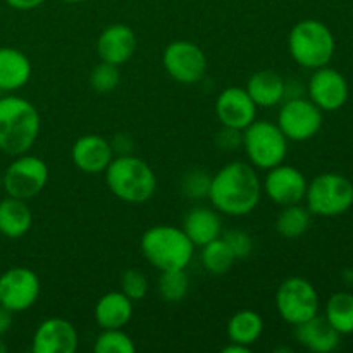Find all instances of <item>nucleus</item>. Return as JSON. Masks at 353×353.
Returning <instances> with one entry per match:
<instances>
[{
    "instance_id": "1",
    "label": "nucleus",
    "mask_w": 353,
    "mask_h": 353,
    "mask_svg": "<svg viewBox=\"0 0 353 353\" xmlns=\"http://www.w3.org/2000/svg\"><path fill=\"white\" fill-rule=\"evenodd\" d=\"M262 196V181L250 162L233 161L210 178L207 199L219 214L247 216L254 212Z\"/></svg>"
},
{
    "instance_id": "2",
    "label": "nucleus",
    "mask_w": 353,
    "mask_h": 353,
    "mask_svg": "<svg viewBox=\"0 0 353 353\" xmlns=\"http://www.w3.org/2000/svg\"><path fill=\"white\" fill-rule=\"evenodd\" d=\"M38 109L17 95L0 99V150L9 155L26 154L40 134Z\"/></svg>"
},
{
    "instance_id": "3",
    "label": "nucleus",
    "mask_w": 353,
    "mask_h": 353,
    "mask_svg": "<svg viewBox=\"0 0 353 353\" xmlns=\"http://www.w3.org/2000/svg\"><path fill=\"white\" fill-rule=\"evenodd\" d=\"M107 188L114 196L126 203H145L157 190V176L154 169L133 154L114 155L103 171Z\"/></svg>"
},
{
    "instance_id": "4",
    "label": "nucleus",
    "mask_w": 353,
    "mask_h": 353,
    "mask_svg": "<svg viewBox=\"0 0 353 353\" xmlns=\"http://www.w3.org/2000/svg\"><path fill=\"white\" fill-rule=\"evenodd\" d=\"M195 248L183 228L171 224L148 228L140 240L141 255L152 268L159 271L186 269L192 262Z\"/></svg>"
},
{
    "instance_id": "5",
    "label": "nucleus",
    "mask_w": 353,
    "mask_h": 353,
    "mask_svg": "<svg viewBox=\"0 0 353 353\" xmlns=\"http://www.w3.org/2000/svg\"><path fill=\"white\" fill-rule=\"evenodd\" d=\"M336 48L333 33L319 19H302L288 34V50L293 61L305 69H319L331 62Z\"/></svg>"
},
{
    "instance_id": "6",
    "label": "nucleus",
    "mask_w": 353,
    "mask_h": 353,
    "mask_svg": "<svg viewBox=\"0 0 353 353\" xmlns=\"http://www.w3.org/2000/svg\"><path fill=\"white\" fill-rule=\"evenodd\" d=\"M245 154L255 169H268L285 162L288 154V138L276 123L255 119L243 130Z\"/></svg>"
},
{
    "instance_id": "7",
    "label": "nucleus",
    "mask_w": 353,
    "mask_h": 353,
    "mask_svg": "<svg viewBox=\"0 0 353 353\" xmlns=\"http://www.w3.org/2000/svg\"><path fill=\"white\" fill-rule=\"evenodd\" d=\"M303 200L312 216H341L353 205V185L338 172H324L307 185Z\"/></svg>"
},
{
    "instance_id": "8",
    "label": "nucleus",
    "mask_w": 353,
    "mask_h": 353,
    "mask_svg": "<svg viewBox=\"0 0 353 353\" xmlns=\"http://www.w3.org/2000/svg\"><path fill=\"white\" fill-rule=\"evenodd\" d=\"M276 309L285 323L296 326L319 314V295L312 283L300 276H292L276 292Z\"/></svg>"
},
{
    "instance_id": "9",
    "label": "nucleus",
    "mask_w": 353,
    "mask_h": 353,
    "mask_svg": "<svg viewBox=\"0 0 353 353\" xmlns=\"http://www.w3.org/2000/svg\"><path fill=\"white\" fill-rule=\"evenodd\" d=\"M3 190L9 196L21 200H30L40 195L48 183V165L43 159L37 155H16L7 165L2 176Z\"/></svg>"
},
{
    "instance_id": "10",
    "label": "nucleus",
    "mask_w": 353,
    "mask_h": 353,
    "mask_svg": "<svg viewBox=\"0 0 353 353\" xmlns=\"http://www.w3.org/2000/svg\"><path fill=\"white\" fill-rule=\"evenodd\" d=\"M276 124L288 140L307 141L323 128V110L310 99L292 97L281 102Z\"/></svg>"
},
{
    "instance_id": "11",
    "label": "nucleus",
    "mask_w": 353,
    "mask_h": 353,
    "mask_svg": "<svg viewBox=\"0 0 353 353\" xmlns=\"http://www.w3.org/2000/svg\"><path fill=\"white\" fill-rule=\"evenodd\" d=\"M165 72L181 85H195L207 72V57L202 48L188 40H174L162 54Z\"/></svg>"
},
{
    "instance_id": "12",
    "label": "nucleus",
    "mask_w": 353,
    "mask_h": 353,
    "mask_svg": "<svg viewBox=\"0 0 353 353\" xmlns=\"http://www.w3.org/2000/svg\"><path fill=\"white\" fill-rule=\"evenodd\" d=\"M40 278L30 268H10L0 274V305L19 314L31 309L40 296Z\"/></svg>"
},
{
    "instance_id": "13",
    "label": "nucleus",
    "mask_w": 353,
    "mask_h": 353,
    "mask_svg": "<svg viewBox=\"0 0 353 353\" xmlns=\"http://www.w3.org/2000/svg\"><path fill=\"white\" fill-rule=\"evenodd\" d=\"M307 185L309 183L300 169L281 162V164L268 169V174L262 181V192L276 205L286 207L300 203L305 199Z\"/></svg>"
},
{
    "instance_id": "14",
    "label": "nucleus",
    "mask_w": 353,
    "mask_h": 353,
    "mask_svg": "<svg viewBox=\"0 0 353 353\" xmlns=\"http://www.w3.org/2000/svg\"><path fill=\"white\" fill-rule=\"evenodd\" d=\"M309 99L319 107L321 110L333 112V110L341 109L348 100V83L347 78L340 71L333 68L314 69V74L310 76L309 86Z\"/></svg>"
},
{
    "instance_id": "15",
    "label": "nucleus",
    "mask_w": 353,
    "mask_h": 353,
    "mask_svg": "<svg viewBox=\"0 0 353 353\" xmlns=\"http://www.w3.org/2000/svg\"><path fill=\"white\" fill-rule=\"evenodd\" d=\"M79 336L74 324L62 317H48L34 330L31 340L33 353H74Z\"/></svg>"
},
{
    "instance_id": "16",
    "label": "nucleus",
    "mask_w": 353,
    "mask_h": 353,
    "mask_svg": "<svg viewBox=\"0 0 353 353\" xmlns=\"http://www.w3.org/2000/svg\"><path fill=\"white\" fill-rule=\"evenodd\" d=\"M257 109L247 90L241 86H228L216 100V116L219 123L240 131L257 119Z\"/></svg>"
},
{
    "instance_id": "17",
    "label": "nucleus",
    "mask_w": 353,
    "mask_h": 353,
    "mask_svg": "<svg viewBox=\"0 0 353 353\" xmlns=\"http://www.w3.org/2000/svg\"><path fill=\"white\" fill-rule=\"evenodd\" d=\"M137 34L128 24L116 23L107 26L97 38V52L100 61L114 65H123L137 52Z\"/></svg>"
},
{
    "instance_id": "18",
    "label": "nucleus",
    "mask_w": 353,
    "mask_h": 353,
    "mask_svg": "<svg viewBox=\"0 0 353 353\" xmlns=\"http://www.w3.org/2000/svg\"><path fill=\"white\" fill-rule=\"evenodd\" d=\"M71 159L76 169L85 174H100L114 159L112 147L100 134H85L72 143Z\"/></svg>"
},
{
    "instance_id": "19",
    "label": "nucleus",
    "mask_w": 353,
    "mask_h": 353,
    "mask_svg": "<svg viewBox=\"0 0 353 353\" xmlns=\"http://www.w3.org/2000/svg\"><path fill=\"white\" fill-rule=\"evenodd\" d=\"M295 338L302 347L314 353H330L340 347L341 334L334 330L326 317L319 314L312 319L295 326Z\"/></svg>"
},
{
    "instance_id": "20",
    "label": "nucleus",
    "mask_w": 353,
    "mask_h": 353,
    "mask_svg": "<svg viewBox=\"0 0 353 353\" xmlns=\"http://www.w3.org/2000/svg\"><path fill=\"white\" fill-rule=\"evenodd\" d=\"M183 231L195 247H203L223 234V221L214 207L196 205L185 214Z\"/></svg>"
},
{
    "instance_id": "21",
    "label": "nucleus",
    "mask_w": 353,
    "mask_h": 353,
    "mask_svg": "<svg viewBox=\"0 0 353 353\" xmlns=\"http://www.w3.org/2000/svg\"><path fill=\"white\" fill-rule=\"evenodd\" d=\"M254 100L257 107L271 109V107L279 105L286 99V81L279 72L269 71H257L250 76L245 88Z\"/></svg>"
},
{
    "instance_id": "22",
    "label": "nucleus",
    "mask_w": 353,
    "mask_h": 353,
    "mask_svg": "<svg viewBox=\"0 0 353 353\" xmlns=\"http://www.w3.org/2000/svg\"><path fill=\"white\" fill-rule=\"evenodd\" d=\"M100 330L124 327L133 317V302L123 292H109L99 299L93 310Z\"/></svg>"
},
{
    "instance_id": "23",
    "label": "nucleus",
    "mask_w": 353,
    "mask_h": 353,
    "mask_svg": "<svg viewBox=\"0 0 353 353\" xmlns=\"http://www.w3.org/2000/svg\"><path fill=\"white\" fill-rule=\"evenodd\" d=\"M31 62L24 52L14 47H0V90L16 92L31 78Z\"/></svg>"
},
{
    "instance_id": "24",
    "label": "nucleus",
    "mask_w": 353,
    "mask_h": 353,
    "mask_svg": "<svg viewBox=\"0 0 353 353\" xmlns=\"http://www.w3.org/2000/svg\"><path fill=\"white\" fill-rule=\"evenodd\" d=\"M33 224V214L26 200L7 195L0 202V234L10 240H17L28 234Z\"/></svg>"
},
{
    "instance_id": "25",
    "label": "nucleus",
    "mask_w": 353,
    "mask_h": 353,
    "mask_svg": "<svg viewBox=\"0 0 353 353\" xmlns=\"http://www.w3.org/2000/svg\"><path fill=\"white\" fill-rule=\"evenodd\" d=\"M226 331L230 341L252 347L261 340L262 333H264V319L255 310H238L228 321Z\"/></svg>"
},
{
    "instance_id": "26",
    "label": "nucleus",
    "mask_w": 353,
    "mask_h": 353,
    "mask_svg": "<svg viewBox=\"0 0 353 353\" xmlns=\"http://www.w3.org/2000/svg\"><path fill=\"white\" fill-rule=\"evenodd\" d=\"M310 223H312V212L300 203H293V205L283 207L281 212L278 214L276 231L279 236L295 240L309 231Z\"/></svg>"
},
{
    "instance_id": "27",
    "label": "nucleus",
    "mask_w": 353,
    "mask_h": 353,
    "mask_svg": "<svg viewBox=\"0 0 353 353\" xmlns=\"http://www.w3.org/2000/svg\"><path fill=\"white\" fill-rule=\"evenodd\" d=\"M326 317L331 326L340 334L353 333V295L348 292H338L331 295L326 303Z\"/></svg>"
},
{
    "instance_id": "28",
    "label": "nucleus",
    "mask_w": 353,
    "mask_h": 353,
    "mask_svg": "<svg viewBox=\"0 0 353 353\" xmlns=\"http://www.w3.org/2000/svg\"><path fill=\"white\" fill-rule=\"evenodd\" d=\"M202 248V264L205 268L207 272L214 276H223L230 271L231 268L236 262V257L231 252V248L228 247L226 241L223 240V236L216 238V240L205 243Z\"/></svg>"
},
{
    "instance_id": "29",
    "label": "nucleus",
    "mask_w": 353,
    "mask_h": 353,
    "mask_svg": "<svg viewBox=\"0 0 353 353\" xmlns=\"http://www.w3.org/2000/svg\"><path fill=\"white\" fill-rule=\"evenodd\" d=\"M159 295L164 302L178 303L188 295L190 278L185 269H172V271H161L157 281Z\"/></svg>"
},
{
    "instance_id": "30",
    "label": "nucleus",
    "mask_w": 353,
    "mask_h": 353,
    "mask_svg": "<svg viewBox=\"0 0 353 353\" xmlns=\"http://www.w3.org/2000/svg\"><path fill=\"white\" fill-rule=\"evenodd\" d=\"M134 350H137L134 341L123 327L102 330V333L97 336L95 343H93L95 353H133Z\"/></svg>"
},
{
    "instance_id": "31",
    "label": "nucleus",
    "mask_w": 353,
    "mask_h": 353,
    "mask_svg": "<svg viewBox=\"0 0 353 353\" xmlns=\"http://www.w3.org/2000/svg\"><path fill=\"white\" fill-rule=\"evenodd\" d=\"M121 83V71L119 65L109 64V62L100 61L95 68L90 72V86L93 92L100 93V95H107L112 93L114 90L119 86Z\"/></svg>"
},
{
    "instance_id": "32",
    "label": "nucleus",
    "mask_w": 353,
    "mask_h": 353,
    "mask_svg": "<svg viewBox=\"0 0 353 353\" xmlns=\"http://www.w3.org/2000/svg\"><path fill=\"white\" fill-rule=\"evenodd\" d=\"M210 178L209 172L202 171V169H192V171L185 172L181 178V193L190 200H202L207 199L210 188Z\"/></svg>"
},
{
    "instance_id": "33",
    "label": "nucleus",
    "mask_w": 353,
    "mask_h": 353,
    "mask_svg": "<svg viewBox=\"0 0 353 353\" xmlns=\"http://www.w3.org/2000/svg\"><path fill=\"white\" fill-rule=\"evenodd\" d=\"M150 285L148 279L140 269H126L121 276V292L131 300V302H140L147 296Z\"/></svg>"
},
{
    "instance_id": "34",
    "label": "nucleus",
    "mask_w": 353,
    "mask_h": 353,
    "mask_svg": "<svg viewBox=\"0 0 353 353\" xmlns=\"http://www.w3.org/2000/svg\"><path fill=\"white\" fill-rule=\"evenodd\" d=\"M223 240L226 241L228 247L231 248V252L234 254L236 261H243V259H248L252 255V250H254V240L250 238V234L245 233L241 230H230L226 233L221 234Z\"/></svg>"
},
{
    "instance_id": "35",
    "label": "nucleus",
    "mask_w": 353,
    "mask_h": 353,
    "mask_svg": "<svg viewBox=\"0 0 353 353\" xmlns=\"http://www.w3.org/2000/svg\"><path fill=\"white\" fill-rule=\"evenodd\" d=\"M216 143L219 145V148L226 152H234L243 145V131L234 130V128L223 126V130L217 133Z\"/></svg>"
},
{
    "instance_id": "36",
    "label": "nucleus",
    "mask_w": 353,
    "mask_h": 353,
    "mask_svg": "<svg viewBox=\"0 0 353 353\" xmlns=\"http://www.w3.org/2000/svg\"><path fill=\"white\" fill-rule=\"evenodd\" d=\"M110 147H112V152L114 155H126V154H131V140L126 137V134H119V137L114 138L112 141H110Z\"/></svg>"
},
{
    "instance_id": "37",
    "label": "nucleus",
    "mask_w": 353,
    "mask_h": 353,
    "mask_svg": "<svg viewBox=\"0 0 353 353\" xmlns=\"http://www.w3.org/2000/svg\"><path fill=\"white\" fill-rule=\"evenodd\" d=\"M6 3L16 10H33L45 3V0H6Z\"/></svg>"
},
{
    "instance_id": "38",
    "label": "nucleus",
    "mask_w": 353,
    "mask_h": 353,
    "mask_svg": "<svg viewBox=\"0 0 353 353\" xmlns=\"http://www.w3.org/2000/svg\"><path fill=\"white\" fill-rule=\"evenodd\" d=\"M12 323H14V312H10L9 309L0 305V336L9 333L10 327H12Z\"/></svg>"
},
{
    "instance_id": "39",
    "label": "nucleus",
    "mask_w": 353,
    "mask_h": 353,
    "mask_svg": "<svg viewBox=\"0 0 353 353\" xmlns=\"http://www.w3.org/2000/svg\"><path fill=\"white\" fill-rule=\"evenodd\" d=\"M223 353H250V347H245V345L230 341V343L223 348Z\"/></svg>"
},
{
    "instance_id": "40",
    "label": "nucleus",
    "mask_w": 353,
    "mask_h": 353,
    "mask_svg": "<svg viewBox=\"0 0 353 353\" xmlns=\"http://www.w3.org/2000/svg\"><path fill=\"white\" fill-rule=\"evenodd\" d=\"M6 352H7V345L3 343L2 336H0V353H6Z\"/></svg>"
},
{
    "instance_id": "41",
    "label": "nucleus",
    "mask_w": 353,
    "mask_h": 353,
    "mask_svg": "<svg viewBox=\"0 0 353 353\" xmlns=\"http://www.w3.org/2000/svg\"><path fill=\"white\" fill-rule=\"evenodd\" d=\"M61 2H65V3H81V2H86V0H61Z\"/></svg>"
},
{
    "instance_id": "42",
    "label": "nucleus",
    "mask_w": 353,
    "mask_h": 353,
    "mask_svg": "<svg viewBox=\"0 0 353 353\" xmlns=\"http://www.w3.org/2000/svg\"><path fill=\"white\" fill-rule=\"evenodd\" d=\"M0 190H3V181H2V176H0Z\"/></svg>"
}]
</instances>
